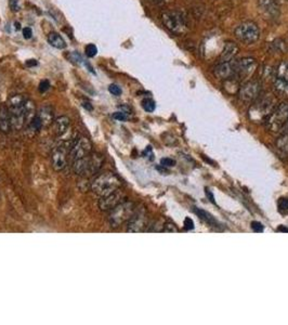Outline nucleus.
<instances>
[{
    "instance_id": "1",
    "label": "nucleus",
    "mask_w": 288,
    "mask_h": 325,
    "mask_svg": "<svg viewBox=\"0 0 288 325\" xmlns=\"http://www.w3.org/2000/svg\"><path fill=\"white\" fill-rule=\"evenodd\" d=\"M276 105V98L272 93H260L249 108V118L255 123L266 122Z\"/></svg>"
},
{
    "instance_id": "2",
    "label": "nucleus",
    "mask_w": 288,
    "mask_h": 325,
    "mask_svg": "<svg viewBox=\"0 0 288 325\" xmlns=\"http://www.w3.org/2000/svg\"><path fill=\"white\" fill-rule=\"evenodd\" d=\"M120 186L121 180L113 172L102 173V175L94 178V180L91 182V190L100 198H103V196H106L113 193V192L120 190Z\"/></svg>"
},
{
    "instance_id": "3",
    "label": "nucleus",
    "mask_w": 288,
    "mask_h": 325,
    "mask_svg": "<svg viewBox=\"0 0 288 325\" xmlns=\"http://www.w3.org/2000/svg\"><path fill=\"white\" fill-rule=\"evenodd\" d=\"M27 98L23 94H15L9 99L8 108L10 112L11 127L13 130H21L24 128V107Z\"/></svg>"
},
{
    "instance_id": "4",
    "label": "nucleus",
    "mask_w": 288,
    "mask_h": 325,
    "mask_svg": "<svg viewBox=\"0 0 288 325\" xmlns=\"http://www.w3.org/2000/svg\"><path fill=\"white\" fill-rule=\"evenodd\" d=\"M264 123L267 129L274 134L284 129L288 123V102L277 104Z\"/></svg>"
},
{
    "instance_id": "5",
    "label": "nucleus",
    "mask_w": 288,
    "mask_h": 325,
    "mask_svg": "<svg viewBox=\"0 0 288 325\" xmlns=\"http://www.w3.org/2000/svg\"><path fill=\"white\" fill-rule=\"evenodd\" d=\"M234 35L237 40L246 45L257 43L260 37V30L255 22L246 21L236 27Z\"/></svg>"
},
{
    "instance_id": "6",
    "label": "nucleus",
    "mask_w": 288,
    "mask_h": 325,
    "mask_svg": "<svg viewBox=\"0 0 288 325\" xmlns=\"http://www.w3.org/2000/svg\"><path fill=\"white\" fill-rule=\"evenodd\" d=\"M136 210V206L132 202H121L115 208L111 210L109 214V224L113 228L121 226L123 222H127L131 218Z\"/></svg>"
},
{
    "instance_id": "7",
    "label": "nucleus",
    "mask_w": 288,
    "mask_h": 325,
    "mask_svg": "<svg viewBox=\"0 0 288 325\" xmlns=\"http://www.w3.org/2000/svg\"><path fill=\"white\" fill-rule=\"evenodd\" d=\"M162 21L167 30L173 34L180 35L186 31V23L184 16L180 12L167 11L162 15Z\"/></svg>"
},
{
    "instance_id": "8",
    "label": "nucleus",
    "mask_w": 288,
    "mask_h": 325,
    "mask_svg": "<svg viewBox=\"0 0 288 325\" xmlns=\"http://www.w3.org/2000/svg\"><path fill=\"white\" fill-rule=\"evenodd\" d=\"M149 224V217L146 209L144 207L136 208L134 215L128 220L127 232L130 233H139L145 231V228Z\"/></svg>"
},
{
    "instance_id": "9",
    "label": "nucleus",
    "mask_w": 288,
    "mask_h": 325,
    "mask_svg": "<svg viewBox=\"0 0 288 325\" xmlns=\"http://www.w3.org/2000/svg\"><path fill=\"white\" fill-rule=\"evenodd\" d=\"M91 150H92V145H91L90 140L86 137H80L73 142L68 156L72 159V162H74L88 156L91 154Z\"/></svg>"
},
{
    "instance_id": "10",
    "label": "nucleus",
    "mask_w": 288,
    "mask_h": 325,
    "mask_svg": "<svg viewBox=\"0 0 288 325\" xmlns=\"http://www.w3.org/2000/svg\"><path fill=\"white\" fill-rule=\"evenodd\" d=\"M54 130L59 140L63 142H68L74 139V130H73L70 118L66 116H60L54 121Z\"/></svg>"
},
{
    "instance_id": "11",
    "label": "nucleus",
    "mask_w": 288,
    "mask_h": 325,
    "mask_svg": "<svg viewBox=\"0 0 288 325\" xmlns=\"http://www.w3.org/2000/svg\"><path fill=\"white\" fill-rule=\"evenodd\" d=\"M261 93V85L258 80L247 81L241 87L239 97L243 102H253Z\"/></svg>"
},
{
    "instance_id": "12",
    "label": "nucleus",
    "mask_w": 288,
    "mask_h": 325,
    "mask_svg": "<svg viewBox=\"0 0 288 325\" xmlns=\"http://www.w3.org/2000/svg\"><path fill=\"white\" fill-rule=\"evenodd\" d=\"M68 154H70V149H67L65 142L53 149L51 154V165L54 170L61 171L66 167Z\"/></svg>"
},
{
    "instance_id": "13",
    "label": "nucleus",
    "mask_w": 288,
    "mask_h": 325,
    "mask_svg": "<svg viewBox=\"0 0 288 325\" xmlns=\"http://www.w3.org/2000/svg\"><path fill=\"white\" fill-rule=\"evenodd\" d=\"M258 63L253 58H244L236 61V76L241 78H248L257 70Z\"/></svg>"
},
{
    "instance_id": "14",
    "label": "nucleus",
    "mask_w": 288,
    "mask_h": 325,
    "mask_svg": "<svg viewBox=\"0 0 288 325\" xmlns=\"http://www.w3.org/2000/svg\"><path fill=\"white\" fill-rule=\"evenodd\" d=\"M213 75L219 79H228L236 76V61L233 60L228 62H220L214 67Z\"/></svg>"
},
{
    "instance_id": "15",
    "label": "nucleus",
    "mask_w": 288,
    "mask_h": 325,
    "mask_svg": "<svg viewBox=\"0 0 288 325\" xmlns=\"http://www.w3.org/2000/svg\"><path fill=\"white\" fill-rule=\"evenodd\" d=\"M258 6L260 11L270 20H276L281 15L276 0H258Z\"/></svg>"
},
{
    "instance_id": "16",
    "label": "nucleus",
    "mask_w": 288,
    "mask_h": 325,
    "mask_svg": "<svg viewBox=\"0 0 288 325\" xmlns=\"http://www.w3.org/2000/svg\"><path fill=\"white\" fill-rule=\"evenodd\" d=\"M123 200V194L122 192L117 190L113 193L108 194L106 196L100 199L99 201V207L102 210H112L116 207L117 205H120Z\"/></svg>"
},
{
    "instance_id": "17",
    "label": "nucleus",
    "mask_w": 288,
    "mask_h": 325,
    "mask_svg": "<svg viewBox=\"0 0 288 325\" xmlns=\"http://www.w3.org/2000/svg\"><path fill=\"white\" fill-rule=\"evenodd\" d=\"M239 46L237 44L233 43V41H227L226 43L225 47L222 49V52L220 54V62H228L233 60L235 56L239 53Z\"/></svg>"
},
{
    "instance_id": "18",
    "label": "nucleus",
    "mask_w": 288,
    "mask_h": 325,
    "mask_svg": "<svg viewBox=\"0 0 288 325\" xmlns=\"http://www.w3.org/2000/svg\"><path fill=\"white\" fill-rule=\"evenodd\" d=\"M10 129H12L10 112L7 105H1L0 107V131L7 134Z\"/></svg>"
},
{
    "instance_id": "19",
    "label": "nucleus",
    "mask_w": 288,
    "mask_h": 325,
    "mask_svg": "<svg viewBox=\"0 0 288 325\" xmlns=\"http://www.w3.org/2000/svg\"><path fill=\"white\" fill-rule=\"evenodd\" d=\"M37 115L40 118L41 124H43V128H47L49 126H51L54 123L53 111L49 105H45V107L41 108L39 109V112L37 113Z\"/></svg>"
},
{
    "instance_id": "20",
    "label": "nucleus",
    "mask_w": 288,
    "mask_h": 325,
    "mask_svg": "<svg viewBox=\"0 0 288 325\" xmlns=\"http://www.w3.org/2000/svg\"><path fill=\"white\" fill-rule=\"evenodd\" d=\"M36 116H37V112H36L35 103L31 101V100L27 99L24 107V120H25L24 127L26 128L29 126Z\"/></svg>"
},
{
    "instance_id": "21",
    "label": "nucleus",
    "mask_w": 288,
    "mask_h": 325,
    "mask_svg": "<svg viewBox=\"0 0 288 325\" xmlns=\"http://www.w3.org/2000/svg\"><path fill=\"white\" fill-rule=\"evenodd\" d=\"M193 212L195 213L196 216H197L199 219H202V220L205 221L206 223H208L209 226H212V227H219V223L216 220V218H214L212 216V215H210L209 213L206 212V210L197 208V207H194L193 208Z\"/></svg>"
},
{
    "instance_id": "22",
    "label": "nucleus",
    "mask_w": 288,
    "mask_h": 325,
    "mask_svg": "<svg viewBox=\"0 0 288 325\" xmlns=\"http://www.w3.org/2000/svg\"><path fill=\"white\" fill-rule=\"evenodd\" d=\"M223 87H225V90L228 94H236L239 93L240 91V84L239 81L236 80L235 77H232V78L226 79L225 82H223Z\"/></svg>"
},
{
    "instance_id": "23",
    "label": "nucleus",
    "mask_w": 288,
    "mask_h": 325,
    "mask_svg": "<svg viewBox=\"0 0 288 325\" xmlns=\"http://www.w3.org/2000/svg\"><path fill=\"white\" fill-rule=\"evenodd\" d=\"M275 78L288 84V61H282L276 68Z\"/></svg>"
},
{
    "instance_id": "24",
    "label": "nucleus",
    "mask_w": 288,
    "mask_h": 325,
    "mask_svg": "<svg viewBox=\"0 0 288 325\" xmlns=\"http://www.w3.org/2000/svg\"><path fill=\"white\" fill-rule=\"evenodd\" d=\"M48 43L57 49H64L66 47L65 41L58 33H50L48 35Z\"/></svg>"
},
{
    "instance_id": "25",
    "label": "nucleus",
    "mask_w": 288,
    "mask_h": 325,
    "mask_svg": "<svg viewBox=\"0 0 288 325\" xmlns=\"http://www.w3.org/2000/svg\"><path fill=\"white\" fill-rule=\"evenodd\" d=\"M277 146L278 149L288 153V132H284L281 138L277 140Z\"/></svg>"
},
{
    "instance_id": "26",
    "label": "nucleus",
    "mask_w": 288,
    "mask_h": 325,
    "mask_svg": "<svg viewBox=\"0 0 288 325\" xmlns=\"http://www.w3.org/2000/svg\"><path fill=\"white\" fill-rule=\"evenodd\" d=\"M85 53H86V56L88 57V58L95 57V56H97V53H98L97 46L93 45V44L87 45L86 48H85Z\"/></svg>"
},
{
    "instance_id": "27",
    "label": "nucleus",
    "mask_w": 288,
    "mask_h": 325,
    "mask_svg": "<svg viewBox=\"0 0 288 325\" xmlns=\"http://www.w3.org/2000/svg\"><path fill=\"white\" fill-rule=\"evenodd\" d=\"M142 107L144 108V111L149 112V113H152L154 112L155 108H156V105H155V102L153 101L152 99H144L142 101Z\"/></svg>"
},
{
    "instance_id": "28",
    "label": "nucleus",
    "mask_w": 288,
    "mask_h": 325,
    "mask_svg": "<svg viewBox=\"0 0 288 325\" xmlns=\"http://www.w3.org/2000/svg\"><path fill=\"white\" fill-rule=\"evenodd\" d=\"M163 232L175 233V232H178V228L176 227V224H175V223H172L171 221H167V222H165V223H164Z\"/></svg>"
},
{
    "instance_id": "29",
    "label": "nucleus",
    "mask_w": 288,
    "mask_h": 325,
    "mask_svg": "<svg viewBox=\"0 0 288 325\" xmlns=\"http://www.w3.org/2000/svg\"><path fill=\"white\" fill-rule=\"evenodd\" d=\"M108 91L109 93H111L113 95H116V97H118V95H121V88L118 85L116 84H112V85H109L108 87Z\"/></svg>"
},
{
    "instance_id": "30",
    "label": "nucleus",
    "mask_w": 288,
    "mask_h": 325,
    "mask_svg": "<svg viewBox=\"0 0 288 325\" xmlns=\"http://www.w3.org/2000/svg\"><path fill=\"white\" fill-rule=\"evenodd\" d=\"M278 209L281 213H288V199H282L278 202Z\"/></svg>"
},
{
    "instance_id": "31",
    "label": "nucleus",
    "mask_w": 288,
    "mask_h": 325,
    "mask_svg": "<svg viewBox=\"0 0 288 325\" xmlns=\"http://www.w3.org/2000/svg\"><path fill=\"white\" fill-rule=\"evenodd\" d=\"M9 6L13 12H17L20 10V1L19 0H9Z\"/></svg>"
},
{
    "instance_id": "32",
    "label": "nucleus",
    "mask_w": 288,
    "mask_h": 325,
    "mask_svg": "<svg viewBox=\"0 0 288 325\" xmlns=\"http://www.w3.org/2000/svg\"><path fill=\"white\" fill-rule=\"evenodd\" d=\"M113 117L115 118L116 121H120V122H125V121H127V118H128L127 114L125 112H116L113 115Z\"/></svg>"
},
{
    "instance_id": "33",
    "label": "nucleus",
    "mask_w": 288,
    "mask_h": 325,
    "mask_svg": "<svg viewBox=\"0 0 288 325\" xmlns=\"http://www.w3.org/2000/svg\"><path fill=\"white\" fill-rule=\"evenodd\" d=\"M251 229H253V230L255 232H258V233L263 232V230H264V228H263L262 224L260 223V222H258V221H254L253 223H251Z\"/></svg>"
},
{
    "instance_id": "34",
    "label": "nucleus",
    "mask_w": 288,
    "mask_h": 325,
    "mask_svg": "<svg viewBox=\"0 0 288 325\" xmlns=\"http://www.w3.org/2000/svg\"><path fill=\"white\" fill-rule=\"evenodd\" d=\"M161 165L164 167H172L175 165V161L172 158H163L161 161Z\"/></svg>"
},
{
    "instance_id": "35",
    "label": "nucleus",
    "mask_w": 288,
    "mask_h": 325,
    "mask_svg": "<svg viewBox=\"0 0 288 325\" xmlns=\"http://www.w3.org/2000/svg\"><path fill=\"white\" fill-rule=\"evenodd\" d=\"M50 88V82L48 80H43L39 85V91L40 93H45Z\"/></svg>"
},
{
    "instance_id": "36",
    "label": "nucleus",
    "mask_w": 288,
    "mask_h": 325,
    "mask_svg": "<svg viewBox=\"0 0 288 325\" xmlns=\"http://www.w3.org/2000/svg\"><path fill=\"white\" fill-rule=\"evenodd\" d=\"M31 36H33V31H31L30 27H25V29H23V37L25 39H30L31 38Z\"/></svg>"
},
{
    "instance_id": "37",
    "label": "nucleus",
    "mask_w": 288,
    "mask_h": 325,
    "mask_svg": "<svg viewBox=\"0 0 288 325\" xmlns=\"http://www.w3.org/2000/svg\"><path fill=\"white\" fill-rule=\"evenodd\" d=\"M184 228L186 229V230H193L194 229V222L191 218H185Z\"/></svg>"
},
{
    "instance_id": "38",
    "label": "nucleus",
    "mask_w": 288,
    "mask_h": 325,
    "mask_svg": "<svg viewBox=\"0 0 288 325\" xmlns=\"http://www.w3.org/2000/svg\"><path fill=\"white\" fill-rule=\"evenodd\" d=\"M26 65H27V66H34V65H37V61H36V60H29V61H26Z\"/></svg>"
},
{
    "instance_id": "39",
    "label": "nucleus",
    "mask_w": 288,
    "mask_h": 325,
    "mask_svg": "<svg viewBox=\"0 0 288 325\" xmlns=\"http://www.w3.org/2000/svg\"><path fill=\"white\" fill-rule=\"evenodd\" d=\"M206 194H207V196L210 199V201H212V203H214V198H213V195H212V192H209L208 190H206Z\"/></svg>"
},
{
    "instance_id": "40",
    "label": "nucleus",
    "mask_w": 288,
    "mask_h": 325,
    "mask_svg": "<svg viewBox=\"0 0 288 325\" xmlns=\"http://www.w3.org/2000/svg\"><path fill=\"white\" fill-rule=\"evenodd\" d=\"M15 30H20L21 26H20V23H15Z\"/></svg>"
},
{
    "instance_id": "41",
    "label": "nucleus",
    "mask_w": 288,
    "mask_h": 325,
    "mask_svg": "<svg viewBox=\"0 0 288 325\" xmlns=\"http://www.w3.org/2000/svg\"><path fill=\"white\" fill-rule=\"evenodd\" d=\"M278 231H285V232H288V229H284V228H278Z\"/></svg>"
},
{
    "instance_id": "42",
    "label": "nucleus",
    "mask_w": 288,
    "mask_h": 325,
    "mask_svg": "<svg viewBox=\"0 0 288 325\" xmlns=\"http://www.w3.org/2000/svg\"><path fill=\"white\" fill-rule=\"evenodd\" d=\"M151 1H153V2H156V3H159V2H163L164 0H151Z\"/></svg>"
}]
</instances>
